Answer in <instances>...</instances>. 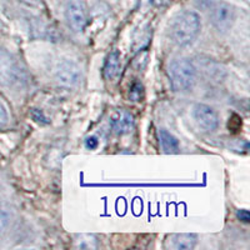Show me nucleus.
<instances>
[{"mask_svg": "<svg viewBox=\"0 0 250 250\" xmlns=\"http://www.w3.org/2000/svg\"><path fill=\"white\" fill-rule=\"evenodd\" d=\"M159 142L165 153H176L179 150V140L165 129L159 130Z\"/></svg>", "mask_w": 250, "mask_h": 250, "instance_id": "9b49d317", "label": "nucleus"}, {"mask_svg": "<svg viewBox=\"0 0 250 250\" xmlns=\"http://www.w3.org/2000/svg\"><path fill=\"white\" fill-rule=\"evenodd\" d=\"M120 71V54L119 51L114 50L106 58L103 68V75L106 80H114Z\"/></svg>", "mask_w": 250, "mask_h": 250, "instance_id": "9d476101", "label": "nucleus"}, {"mask_svg": "<svg viewBox=\"0 0 250 250\" xmlns=\"http://www.w3.org/2000/svg\"><path fill=\"white\" fill-rule=\"evenodd\" d=\"M130 97L133 98L135 102H139L143 97V86L139 83H135L130 90Z\"/></svg>", "mask_w": 250, "mask_h": 250, "instance_id": "ddd939ff", "label": "nucleus"}, {"mask_svg": "<svg viewBox=\"0 0 250 250\" xmlns=\"http://www.w3.org/2000/svg\"><path fill=\"white\" fill-rule=\"evenodd\" d=\"M210 21L216 31L225 34L235 21V9L227 1H215L210 8Z\"/></svg>", "mask_w": 250, "mask_h": 250, "instance_id": "39448f33", "label": "nucleus"}, {"mask_svg": "<svg viewBox=\"0 0 250 250\" xmlns=\"http://www.w3.org/2000/svg\"><path fill=\"white\" fill-rule=\"evenodd\" d=\"M109 124L113 133L117 135H125L134 129V117L125 109H118L110 115Z\"/></svg>", "mask_w": 250, "mask_h": 250, "instance_id": "6e6552de", "label": "nucleus"}, {"mask_svg": "<svg viewBox=\"0 0 250 250\" xmlns=\"http://www.w3.org/2000/svg\"><path fill=\"white\" fill-rule=\"evenodd\" d=\"M9 123V115H8V110H6L5 105H4L3 103L0 102V129L5 128L6 125Z\"/></svg>", "mask_w": 250, "mask_h": 250, "instance_id": "f8f14e48", "label": "nucleus"}, {"mask_svg": "<svg viewBox=\"0 0 250 250\" xmlns=\"http://www.w3.org/2000/svg\"><path fill=\"white\" fill-rule=\"evenodd\" d=\"M236 216H238L239 220H242L244 223H249L250 222V215H249V211L247 209H239L236 211Z\"/></svg>", "mask_w": 250, "mask_h": 250, "instance_id": "dca6fc26", "label": "nucleus"}, {"mask_svg": "<svg viewBox=\"0 0 250 250\" xmlns=\"http://www.w3.org/2000/svg\"><path fill=\"white\" fill-rule=\"evenodd\" d=\"M23 1H25V3L28 4H38L40 0H23Z\"/></svg>", "mask_w": 250, "mask_h": 250, "instance_id": "6ab92c4d", "label": "nucleus"}, {"mask_svg": "<svg viewBox=\"0 0 250 250\" xmlns=\"http://www.w3.org/2000/svg\"><path fill=\"white\" fill-rule=\"evenodd\" d=\"M25 82V73L9 51L0 49V85L14 86Z\"/></svg>", "mask_w": 250, "mask_h": 250, "instance_id": "7ed1b4c3", "label": "nucleus"}, {"mask_svg": "<svg viewBox=\"0 0 250 250\" xmlns=\"http://www.w3.org/2000/svg\"><path fill=\"white\" fill-rule=\"evenodd\" d=\"M193 118L196 125L208 133H213L219 126V115L210 105L198 103L193 108Z\"/></svg>", "mask_w": 250, "mask_h": 250, "instance_id": "0eeeda50", "label": "nucleus"}, {"mask_svg": "<svg viewBox=\"0 0 250 250\" xmlns=\"http://www.w3.org/2000/svg\"><path fill=\"white\" fill-rule=\"evenodd\" d=\"M65 20L74 33H83L89 23L88 5L84 0H68L65 5Z\"/></svg>", "mask_w": 250, "mask_h": 250, "instance_id": "20e7f679", "label": "nucleus"}, {"mask_svg": "<svg viewBox=\"0 0 250 250\" xmlns=\"http://www.w3.org/2000/svg\"><path fill=\"white\" fill-rule=\"evenodd\" d=\"M194 3H195V6L198 9L208 12V10H210L213 4L215 3V0H194Z\"/></svg>", "mask_w": 250, "mask_h": 250, "instance_id": "2eb2a0df", "label": "nucleus"}, {"mask_svg": "<svg viewBox=\"0 0 250 250\" xmlns=\"http://www.w3.org/2000/svg\"><path fill=\"white\" fill-rule=\"evenodd\" d=\"M9 220H10V218H9L8 211L0 208V234L6 229V227L9 224Z\"/></svg>", "mask_w": 250, "mask_h": 250, "instance_id": "4468645a", "label": "nucleus"}, {"mask_svg": "<svg viewBox=\"0 0 250 250\" xmlns=\"http://www.w3.org/2000/svg\"><path fill=\"white\" fill-rule=\"evenodd\" d=\"M98 145H99V142L95 137H90L85 140V146L88 149H97Z\"/></svg>", "mask_w": 250, "mask_h": 250, "instance_id": "f3484780", "label": "nucleus"}, {"mask_svg": "<svg viewBox=\"0 0 250 250\" xmlns=\"http://www.w3.org/2000/svg\"><path fill=\"white\" fill-rule=\"evenodd\" d=\"M55 80L62 86L74 88L82 82V68L73 60H62L55 68Z\"/></svg>", "mask_w": 250, "mask_h": 250, "instance_id": "423d86ee", "label": "nucleus"}, {"mask_svg": "<svg viewBox=\"0 0 250 250\" xmlns=\"http://www.w3.org/2000/svg\"><path fill=\"white\" fill-rule=\"evenodd\" d=\"M200 29H202V19L199 14L191 10H185L180 13L171 24V40L178 46H187L196 39Z\"/></svg>", "mask_w": 250, "mask_h": 250, "instance_id": "f257e3e1", "label": "nucleus"}, {"mask_svg": "<svg viewBox=\"0 0 250 250\" xmlns=\"http://www.w3.org/2000/svg\"><path fill=\"white\" fill-rule=\"evenodd\" d=\"M169 0H151V3L154 4V5H163V4L168 3Z\"/></svg>", "mask_w": 250, "mask_h": 250, "instance_id": "a211bd4d", "label": "nucleus"}, {"mask_svg": "<svg viewBox=\"0 0 250 250\" xmlns=\"http://www.w3.org/2000/svg\"><path fill=\"white\" fill-rule=\"evenodd\" d=\"M198 243V236L194 233H179L171 235V248L176 250H191Z\"/></svg>", "mask_w": 250, "mask_h": 250, "instance_id": "1a4fd4ad", "label": "nucleus"}, {"mask_svg": "<svg viewBox=\"0 0 250 250\" xmlns=\"http://www.w3.org/2000/svg\"><path fill=\"white\" fill-rule=\"evenodd\" d=\"M168 77L174 91L185 93L193 89L198 71L189 59H175L169 65Z\"/></svg>", "mask_w": 250, "mask_h": 250, "instance_id": "f03ea898", "label": "nucleus"}]
</instances>
